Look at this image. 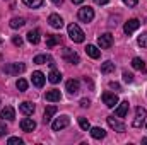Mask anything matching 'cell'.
Returning a JSON list of instances; mask_svg holds the SVG:
<instances>
[{"mask_svg": "<svg viewBox=\"0 0 147 145\" xmlns=\"http://www.w3.org/2000/svg\"><path fill=\"white\" fill-rule=\"evenodd\" d=\"M69 36H70L74 43H82L84 41V31L77 24H70L69 26Z\"/></svg>", "mask_w": 147, "mask_h": 145, "instance_id": "obj_1", "label": "cell"}, {"mask_svg": "<svg viewBox=\"0 0 147 145\" xmlns=\"http://www.w3.org/2000/svg\"><path fill=\"white\" fill-rule=\"evenodd\" d=\"M77 17H79L82 22H91V21L94 19V9L89 7V5H87V7H80Z\"/></svg>", "mask_w": 147, "mask_h": 145, "instance_id": "obj_2", "label": "cell"}, {"mask_svg": "<svg viewBox=\"0 0 147 145\" xmlns=\"http://www.w3.org/2000/svg\"><path fill=\"white\" fill-rule=\"evenodd\" d=\"M26 70V65L24 63H9L3 67V72L9 73V75H19Z\"/></svg>", "mask_w": 147, "mask_h": 145, "instance_id": "obj_3", "label": "cell"}, {"mask_svg": "<svg viewBox=\"0 0 147 145\" xmlns=\"http://www.w3.org/2000/svg\"><path fill=\"white\" fill-rule=\"evenodd\" d=\"M146 118H147V109L146 108H137L135 109V119H134V126L135 128H140L144 123H146Z\"/></svg>", "mask_w": 147, "mask_h": 145, "instance_id": "obj_4", "label": "cell"}, {"mask_svg": "<svg viewBox=\"0 0 147 145\" xmlns=\"http://www.w3.org/2000/svg\"><path fill=\"white\" fill-rule=\"evenodd\" d=\"M63 60H65V62H69V63H72V65H77V63L80 62V58H79L77 51L72 50V48H63Z\"/></svg>", "mask_w": 147, "mask_h": 145, "instance_id": "obj_5", "label": "cell"}, {"mask_svg": "<svg viewBox=\"0 0 147 145\" xmlns=\"http://www.w3.org/2000/svg\"><path fill=\"white\" fill-rule=\"evenodd\" d=\"M69 123H70V118L69 116H60V118H57L53 123H51V128L55 130V132H60V130H63V128H67L69 126Z\"/></svg>", "mask_w": 147, "mask_h": 145, "instance_id": "obj_6", "label": "cell"}, {"mask_svg": "<svg viewBox=\"0 0 147 145\" xmlns=\"http://www.w3.org/2000/svg\"><path fill=\"white\" fill-rule=\"evenodd\" d=\"M98 44H99V48H103V50H108L113 46V34L110 33H105V34H101V36H98Z\"/></svg>", "mask_w": 147, "mask_h": 145, "instance_id": "obj_7", "label": "cell"}, {"mask_svg": "<svg viewBox=\"0 0 147 145\" xmlns=\"http://www.w3.org/2000/svg\"><path fill=\"white\" fill-rule=\"evenodd\" d=\"M106 121H108L110 128H113L115 132H118V133H123V132H125V123H121L118 118H115V116H108Z\"/></svg>", "mask_w": 147, "mask_h": 145, "instance_id": "obj_8", "label": "cell"}, {"mask_svg": "<svg viewBox=\"0 0 147 145\" xmlns=\"http://www.w3.org/2000/svg\"><path fill=\"white\" fill-rule=\"evenodd\" d=\"M139 28H140V21H139V19H130V21L125 22L123 31H125V34H132V33H135Z\"/></svg>", "mask_w": 147, "mask_h": 145, "instance_id": "obj_9", "label": "cell"}, {"mask_svg": "<svg viewBox=\"0 0 147 145\" xmlns=\"http://www.w3.org/2000/svg\"><path fill=\"white\" fill-rule=\"evenodd\" d=\"M103 103L108 106V108H115L118 104V96L113 94V92H105L103 94Z\"/></svg>", "mask_w": 147, "mask_h": 145, "instance_id": "obj_10", "label": "cell"}, {"mask_svg": "<svg viewBox=\"0 0 147 145\" xmlns=\"http://www.w3.org/2000/svg\"><path fill=\"white\" fill-rule=\"evenodd\" d=\"M128 101H121V103H118L116 104V109H115V114L118 116V118H125L127 116V113H128Z\"/></svg>", "mask_w": 147, "mask_h": 145, "instance_id": "obj_11", "label": "cell"}, {"mask_svg": "<svg viewBox=\"0 0 147 145\" xmlns=\"http://www.w3.org/2000/svg\"><path fill=\"white\" fill-rule=\"evenodd\" d=\"M48 22H50V26L55 28V29H62V28H63V19H62L58 14H51V15L48 17Z\"/></svg>", "mask_w": 147, "mask_h": 145, "instance_id": "obj_12", "label": "cell"}, {"mask_svg": "<svg viewBox=\"0 0 147 145\" xmlns=\"http://www.w3.org/2000/svg\"><path fill=\"white\" fill-rule=\"evenodd\" d=\"M34 128H36V121H34V119L24 118V119L21 121V130H22V132H28V133H29V132H33Z\"/></svg>", "mask_w": 147, "mask_h": 145, "instance_id": "obj_13", "label": "cell"}, {"mask_svg": "<svg viewBox=\"0 0 147 145\" xmlns=\"http://www.w3.org/2000/svg\"><path fill=\"white\" fill-rule=\"evenodd\" d=\"M0 118H2L3 121H5V119H7V121H12V119L16 118V111H14V108L5 106V108L0 111Z\"/></svg>", "mask_w": 147, "mask_h": 145, "instance_id": "obj_14", "label": "cell"}, {"mask_svg": "<svg viewBox=\"0 0 147 145\" xmlns=\"http://www.w3.org/2000/svg\"><path fill=\"white\" fill-rule=\"evenodd\" d=\"M19 111H21L22 114H26V116H31V114L34 113V104L29 103V101H24V103L19 104Z\"/></svg>", "mask_w": 147, "mask_h": 145, "instance_id": "obj_15", "label": "cell"}, {"mask_svg": "<svg viewBox=\"0 0 147 145\" xmlns=\"http://www.w3.org/2000/svg\"><path fill=\"white\" fill-rule=\"evenodd\" d=\"M31 80H33V84H34L36 87H43V85H45L46 77H45V73H41V72H33Z\"/></svg>", "mask_w": 147, "mask_h": 145, "instance_id": "obj_16", "label": "cell"}, {"mask_svg": "<svg viewBox=\"0 0 147 145\" xmlns=\"http://www.w3.org/2000/svg\"><path fill=\"white\" fill-rule=\"evenodd\" d=\"M86 53H87V56H91L94 60H98L101 56V50H98V46H94V44H87L86 46Z\"/></svg>", "mask_w": 147, "mask_h": 145, "instance_id": "obj_17", "label": "cell"}, {"mask_svg": "<svg viewBox=\"0 0 147 145\" xmlns=\"http://www.w3.org/2000/svg\"><path fill=\"white\" fill-rule=\"evenodd\" d=\"M34 63H38V65H43V63H48V65H55L53 63V58L50 56V55H38V56H34V60H33Z\"/></svg>", "mask_w": 147, "mask_h": 145, "instance_id": "obj_18", "label": "cell"}, {"mask_svg": "<svg viewBox=\"0 0 147 145\" xmlns=\"http://www.w3.org/2000/svg\"><path fill=\"white\" fill-rule=\"evenodd\" d=\"M45 97H46V101H50V103H58V101L62 99V94H60V91L53 89V91H48Z\"/></svg>", "mask_w": 147, "mask_h": 145, "instance_id": "obj_19", "label": "cell"}, {"mask_svg": "<svg viewBox=\"0 0 147 145\" xmlns=\"http://www.w3.org/2000/svg\"><path fill=\"white\" fill-rule=\"evenodd\" d=\"M55 114H57V106H48L45 109V114H43V123H50Z\"/></svg>", "mask_w": 147, "mask_h": 145, "instance_id": "obj_20", "label": "cell"}, {"mask_svg": "<svg viewBox=\"0 0 147 145\" xmlns=\"http://www.w3.org/2000/svg\"><path fill=\"white\" fill-rule=\"evenodd\" d=\"M89 132H91V137H92L94 140H101V138L106 137V132H105L103 128H99V126H94V128H91Z\"/></svg>", "mask_w": 147, "mask_h": 145, "instance_id": "obj_21", "label": "cell"}, {"mask_svg": "<svg viewBox=\"0 0 147 145\" xmlns=\"http://www.w3.org/2000/svg\"><path fill=\"white\" fill-rule=\"evenodd\" d=\"M79 87H80V84H79V80H75V79H72V80L67 82V91H69L70 94H77V92H79Z\"/></svg>", "mask_w": 147, "mask_h": 145, "instance_id": "obj_22", "label": "cell"}, {"mask_svg": "<svg viewBox=\"0 0 147 145\" xmlns=\"http://www.w3.org/2000/svg\"><path fill=\"white\" fill-rule=\"evenodd\" d=\"M39 39H41V36H39V31H38V29H33V31L28 33V41H29L31 44H38Z\"/></svg>", "mask_w": 147, "mask_h": 145, "instance_id": "obj_23", "label": "cell"}, {"mask_svg": "<svg viewBox=\"0 0 147 145\" xmlns=\"http://www.w3.org/2000/svg\"><path fill=\"white\" fill-rule=\"evenodd\" d=\"M132 67L135 68V70H140V72H146V62L142 60V58H134L132 60Z\"/></svg>", "mask_w": 147, "mask_h": 145, "instance_id": "obj_24", "label": "cell"}, {"mask_svg": "<svg viewBox=\"0 0 147 145\" xmlns=\"http://www.w3.org/2000/svg\"><path fill=\"white\" fill-rule=\"evenodd\" d=\"M48 80H50L51 84H58V82L62 80V73L58 72L57 68H51V72H50V75H48Z\"/></svg>", "mask_w": 147, "mask_h": 145, "instance_id": "obj_25", "label": "cell"}, {"mask_svg": "<svg viewBox=\"0 0 147 145\" xmlns=\"http://www.w3.org/2000/svg\"><path fill=\"white\" fill-rule=\"evenodd\" d=\"M60 36H55V34H51V36H46V46L48 48H53V46H57V44H60Z\"/></svg>", "mask_w": 147, "mask_h": 145, "instance_id": "obj_26", "label": "cell"}, {"mask_svg": "<svg viewBox=\"0 0 147 145\" xmlns=\"http://www.w3.org/2000/svg\"><path fill=\"white\" fill-rule=\"evenodd\" d=\"M9 26H10L12 29H19V28L24 26V19H22V17H14V19H10Z\"/></svg>", "mask_w": 147, "mask_h": 145, "instance_id": "obj_27", "label": "cell"}, {"mask_svg": "<svg viewBox=\"0 0 147 145\" xmlns=\"http://www.w3.org/2000/svg\"><path fill=\"white\" fill-rule=\"evenodd\" d=\"M22 3L28 5L29 9H38V7H41L45 3V0H22Z\"/></svg>", "mask_w": 147, "mask_h": 145, "instance_id": "obj_28", "label": "cell"}, {"mask_svg": "<svg viewBox=\"0 0 147 145\" xmlns=\"http://www.w3.org/2000/svg\"><path fill=\"white\" fill-rule=\"evenodd\" d=\"M101 72L103 73H111V72H115V63L113 62H105L103 65H101Z\"/></svg>", "mask_w": 147, "mask_h": 145, "instance_id": "obj_29", "label": "cell"}, {"mask_svg": "<svg viewBox=\"0 0 147 145\" xmlns=\"http://www.w3.org/2000/svg\"><path fill=\"white\" fill-rule=\"evenodd\" d=\"M79 126H80L84 132H89V130H91V123H89V119H87V118H84V116H80V118H79Z\"/></svg>", "mask_w": 147, "mask_h": 145, "instance_id": "obj_30", "label": "cell"}, {"mask_svg": "<svg viewBox=\"0 0 147 145\" xmlns=\"http://www.w3.org/2000/svg\"><path fill=\"white\" fill-rule=\"evenodd\" d=\"M16 87H17V89L21 91V92H24V91L28 89V82H26L24 79H19V80L16 82Z\"/></svg>", "mask_w": 147, "mask_h": 145, "instance_id": "obj_31", "label": "cell"}, {"mask_svg": "<svg viewBox=\"0 0 147 145\" xmlns=\"http://www.w3.org/2000/svg\"><path fill=\"white\" fill-rule=\"evenodd\" d=\"M137 43H139V46H142V48H147V33H142L140 36L137 38Z\"/></svg>", "mask_w": 147, "mask_h": 145, "instance_id": "obj_32", "label": "cell"}, {"mask_svg": "<svg viewBox=\"0 0 147 145\" xmlns=\"http://www.w3.org/2000/svg\"><path fill=\"white\" fill-rule=\"evenodd\" d=\"M7 144H9V145H14V144H17V145H22V140H21L19 137H10V138L7 140Z\"/></svg>", "mask_w": 147, "mask_h": 145, "instance_id": "obj_33", "label": "cell"}, {"mask_svg": "<svg viewBox=\"0 0 147 145\" xmlns=\"http://www.w3.org/2000/svg\"><path fill=\"white\" fill-rule=\"evenodd\" d=\"M123 80H125L127 84H132V82H134V75L130 72H123Z\"/></svg>", "mask_w": 147, "mask_h": 145, "instance_id": "obj_34", "label": "cell"}, {"mask_svg": "<svg viewBox=\"0 0 147 145\" xmlns=\"http://www.w3.org/2000/svg\"><path fill=\"white\" fill-rule=\"evenodd\" d=\"M12 43H14L16 46H22V38L21 36H14L12 38Z\"/></svg>", "mask_w": 147, "mask_h": 145, "instance_id": "obj_35", "label": "cell"}, {"mask_svg": "<svg viewBox=\"0 0 147 145\" xmlns=\"http://www.w3.org/2000/svg\"><path fill=\"white\" fill-rule=\"evenodd\" d=\"M123 3L128 5V7H135V5L139 3V0H123Z\"/></svg>", "mask_w": 147, "mask_h": 145, "instance_id": "obj_36", "label": "cell"}, {"mask_svg": "<svg viewBox=\"0 0 147 145\" xmlns=\"http://www.w3.org/2000/svg\"><path fill=\"white\" fill-rule=\"evenodd\" d=\"M5 133H7V128H5V123H3V121H0V137H2V135H5Z\"/></svg>", "mask_w": 147, "mask_h": 145, "instance_id": "obj_37", "label": "cell"}, {"mask_svg": "<svg viewBox=\"0 0 147 145\" xmlns=\"http://www.w3.org/2000/svg\"><path fill=\"white\" fill-rule=\"evenodd\" d=\"M89 104H91L89 99H80V106H82V108H89Z\"/></svg>", "mask_w": 147, "mask_h": 145, "instance_id": "obj_38", "label": "cell"}, {"mask_svg": "<svg viewBox=\"0 0 147 145\" xmlns=\"http://www.w3.org/2000/svg\"><path fill=\"white\" fill-rule=\"evenodd\" d=\"M94 2H96L98 5H106V3H108L110 0H94Z\"/></svg>", "mask_w": 147, "mask_h": 145, "instance_id": "obj_39", "label": "cell"}, {"mask_svg": "<svg viewBox=\"0 0 147 145\" xmlns=\"http://www.w3.org/2000/svg\"><path fill=\"white\" fill-rule=\"evenodd\" d=\"M110 87H111V89H120V84H116V82H111Z\"/></svg>", "mask_w": 147, "mask_h": 145, "instance_id": "obj_40", "label": "cell"}, {"mask_svg": "<svg viewBox=\"0 0 147 145\" xmlns=\"http://www.w3.org/2000/svg\"><path fill=\"white\" fill-rule=\"evenodd\" d=\"M51 2H53L55 5H62V2H63V0H51Z\"/></svg>", "mask_w": 147, "mask_h": 145, "instance_id": "obj_41", "label": "cell"}, {"mask_svg": "<svg viewBox=\"0 0 147 145\" xmlns=\"http://www.w3.org/2000/svg\"><path fill=\"white\" fill-rule=\"evenodd\" d=\"M74 3H82V2H84V0H72Z\"/></svg>", "mask_w": 147, "mask_h": 145, "instance_id": "obj_42", "label": "cell"}]
</instances>
